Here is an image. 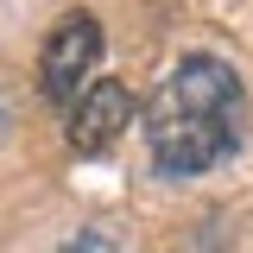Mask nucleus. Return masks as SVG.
<instances>
[{"label":"nucleus","mask_w":253,"mask_h":253,"mask_svg":"<svg viewBox=\"0 0 253 253\" xmlns=\"http://www.w3.org/2000/svg\"><path fill=\"white\" fill-rule=\"evenodd\" d=\"M133 108H139V101H133V89H126V83H114V76H95L89 89L63 108V139H70V152H76V158L108 152V146L126 133Z\"/></svg>","instance_id":"3"},{"label":"nucleus","mask_w":253,"mask_h":253,"mask_svg":"<svg viewBox=\"0 0 253 253\" xmlns=\"http://www.w3.org/2000/svg\"><path fill=\"white\" fill-rule=\"evenodd\" d=\"M101 19L95 13H63L57 26L44 32V51H38V95L51 108H70L76 95L95 83L101 70Z\"/></svg>","instance_id":"2"},{"label":"nucleus","mask_w":253,"mask_h":253,"mask_svg":"<svg viewBox=\"0 0 253 253\" xmlns=\"http://www.w3.org/2000/svg\"><path fill=\"white\" fill-rule=\"evenodd\" d=\"M57 253H126V247L114 241V234H101V228H83V234H70Z\"/></svg>","instance_id":"4"},{"label":"nucleus","mask_w":253,"mask_h":253,"mask_svg":"<svg viewBox=\"0 0 253 253\" xmlns=\"http://www.w3.org/2000/svg\"><path fill=\"white\" fill-rule=\"evenodd\" d=\"M247 114H253V101H247L241 70L215 51H190L158 76L139 126H146V152L165 177H203L221 158L241 152Z\"/></svg>","instance_id":"1"}]
</instances>
